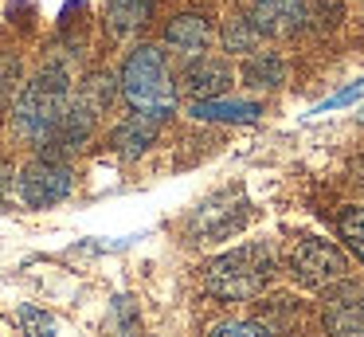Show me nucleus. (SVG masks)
Returning a JSON list of instances; mask_svg holds the SVG:
<instances>
[{"label":"nucleus","instance_id":"22","mask_svg":"<svg viewBox=\"0 0 364 337\" xmlns=\"http://www.w3.org/2000/svg\"><path fill=\"white\" fill-rule=\"evenodd\" d=\"M4 185H12V169H9V165H0V188H4Z\"/></svg>","mask_w":364,"mask_h":337},{"label":"nucleus","instance_id":"1","mask_svg":"<svg viewBox=\"0 0 364 337\" xmlns=\"http://www.w3.org/2000/svg\"><path fill=\"white\" fill-rule=\"evenodd\" d=\"M71 102V67L63 59H51L40 67V75L16 94V106H12V125H16L20 138L36 141V145H51L59 122H63V110Z\"/></svg>","mask_w":364,"mask_h":337},{"label":"nucleus","instance_id":"5","mask_svg":"<svg viewBox=\"0 0 364 337\" xmlns=\"http://www.w3.org/2000/svg\"><path fill=\"white\" fill-rule=\"evenodd\" d=\"M345 271H348V259L333 239H317V235L314 239H301L298 247H294V255H290V274L309 290H321V286H329V282H341Z\"/></svg>","mask_w":364,"mask_h":337},{"label":"nucleus","instance_id":"20","mask_svg":"<svg viewBox=\"0 0 364 337\" xmlns=\"http://www.w3.org/2000/svg\"><path fill=\"white\" fill-rule=\"evenodd\" d=\"M212 337H270V329L259 321H223L212 329Z\"/></svg>","mask_w":364,"mask_h":337},{"label":"nucleus","instance_id":"8","mask_svg":"<svg viewBox=\"0 0 364 337\" xmlns=\"http://www.w3.org/2000/svg\"><path fill=\"white\" fill-rule=\"evenodd\" d=\"M165 47L176 55H184V59L208 55V47H212V24H208V16H200V12L173 16V20L165 24Z\"/></svg>","mask_w":364,"mask_h":337},{"label":"nucleus","instance_id":"10","mask_svg":"<svg viewBox=\"0 0 364 337\" xmlns=\"http://www.w3.org/2000/svg\"><path fill=\"white\" fill-rule=\"evenodd\" d=\"M251 20L262 36H290L309 20V8L306 0H255Z\"/></svg>","mask_w":364,"mask_h":337},{"label":"nucleus","instance_id":"21","mask_svg":"<svg viewBox=\"0 0 364 337\" xmlns=\"http://www.w3.org/2000/svg\"><path fill=\"white\" fill-rule=\"evenodd\" d=\"M360 94H364V78H360V83H353V86H345V90H337L333 98H325L321 106H317V114H325V110H337V106H348V102L360 98Z\"/></svg>","mask_w":364,"mask_h":337},{"label":"nucleus","instance_id":"15","mask_svg":"<svg viewBox=\"0 0 364 337\" xmlns=\"http://www.w3.org/2000/svg\"><path fill=\"white\" fill-rule=\"evenodd\" d=\"M75 94H79L90 110L106 114V110H110V102H114V94H122V78H114L110 71H90V75L79 83V90H75Z\"/></svg>","mask_w":364,"mask_h":337},{"label":"nucleus","instance_id":"16","mask_svg":"<svg viewBox=\"0 0 364 337\" xmlns=\"http://www.w3.org/2000/svg\"><path fill=\"white\" fill-rule=\"evenodd\" d=\"M259 39H262V31L255 28L251 16H228L223 20V47L231 55H251L259 47Z\"/></svg>","mask_w":364,"mask_h":337},{"label":"nucleus","instance_id":"3","mask_svg":"<svg viewBox=\"0 0 364 337\" xmlns=\"http://www.w3.org/2000/svg\"><path fill=\"white\" fill-rule=\"evenodd\" d=\"M122 98L129 102V110H141V114H153L165 122L176 110V86L173 75H168L165 51L153 43H141L126 55L122 63Z\"/></svg>","mask_w":364,"mask_h":337},{"label":"nucleus","instance_id":"14","mask_svg":"<svg viewBox=\"0 0 364 337\" xmlns=\"http://www.w3.org/2000/svg\"><path fill=\"white\" fill-rule=\"evenodd\" d=\"M286 75L282 59H278L274 51H251L243 63V83L255 86V90H270V86H278Z\"/></svg>","mask_w":364,"mask_h":337},{"label":"nucleus","instance_id":"18","mask_svg":"<svg viewBox=\"0 0 364 337\" xmlns=\"http://www.w3.org/2000/svg\"><path fill=\"white\" fill-rule=\"evenodd\" d=\"M16 321L24 326L28 337H51V333H55V321H51L43 310H36V306H20V310H16Z\"/></svg>","mask_w":364,"mask_h":337},{"label":"nucleus","instance_id":"23","mask_svg":"<svg viewBox=\"0 0 364 337\" xmlns=\"http://www.w3.org/2000/svg\"><path fill=\"white\" fill-rule=\"evenodd\" d=\"M356 180H360V185H364V161L356 165Z\"/></svg>","mask_w":364,"mask_h":337},{"label":"nucleus","instance_id":"13","mask_svg":"<svg viewBox=\"0 0 364 337\" xmlns=\"http://www.w3.org/2000/svg\"><path fill=\"white\" fill-rule=\"evenodd\" d=\"M259 102H228V98H196L188 106V118L196 122H259Z\"/></svg>","mask_w":364,"mask_h":337},{"label":"nucleus","instance_id":"2","mask_svg":"<svg viewBox=\"0 0 364 337\" xmlns=\"http://www.w3.org/2000/svg\"><path fill=\"white\" fill-rule=\"evenodd\" d=\"M270 279H274V251H270V243H243V247L212 259L204 271L208 294L223 298V302L259 298L270 286Z\"/></svg>","mask_w":364,"mask_h":337},{"label":"nucleus","instance_id":"19","mask_svg":"<svg viewBox=\"0 0 364 337\" xmlns=\"http://www.w3.org/2000/svg\"><path fill=\"white\" fill-rule=\"evenodd\" d=\"M16 86H20V63L12 55H0V110L16 98Z\"/></svg>","mask_w":364,"mask_h":337},{"label":"nucleus","instance_id":"17","mask_svg":"<svg viewBox=\"0 0 364 337\" xmlns=\"http://www.w3.org/2000/svg\"><path fill=\"white\" fill-rule=\"evenodd\" d=\"M337 232H341V239H345V247L364 263V208H345L341 212Z\"/></svg>","mask_w":364,"mask_h":337},{"label":"nucleus","instance_id":"12","mask_svg":"<svg viewBox=\"0 0 364 337\" xmlns=\"http://www.w3.org/2000/svg\"><path fill=\"white\" fill-rule=\"evenodd\" d=\"M153 0H110L106 4V28L114 39H129L149 24Z\"/></svg>","mask_w":364,"mask_h":337},{"label":"nucleus","instance_id":"7","mask_svg":"<svg viewBox=\"0 0 364 337\" xmlns=\"http://www.w3.org/2000/svg\"><path fill=\"white\" fill-rule=\"evenodd\" d=\"M325 329L329 337H364V286L345 282L325 302Z\"/></svg>","mask_w":364,"mask_h":337},{"label":"nucleus","instance_id":"4","mask_svg":"<svg viewBox=\"0 0 364 337\" xmlns=\"http://www.w3.org/2000/svg\"><path fill=\"white\" fill-rule=\"evenodd\" d=\"M75 188V172L71 165L55 161V157H36L24 172L16 177V196L28 208H51V204L67 200Z\"/></svg>","mask_w":364,"mask_h":337},{"label":"nucleus","instance_id":"11","mask_svg":"<svg viewBox=\"0 0 364 337\" xmlns=\"http://www.w3.org/2000/svg\"><path fill=\"white\" fill-rule=\"evenodd\" d=\"M157 130H161V118L134 110L129 118H122V122L114 125L110 145H114V153H118V157H126V161H137V157H141L145 149L153 145V141H157Z\"/></svg>","mask_w":364,"mask_h":337},{"label":"nucleus","instance_id":"9","mask_svg":"<svg viewBox=\"0 0 364 337\" xmlns=\"http://www.w3.org/2000/svg\"><path fill=\"white\" fill-rule=\"evenodd\" d=\"M228 86H231V67L223 59H215V55L192 59L188 67H184V75H181V90L188 94L192 102L196 98H220Z\"/></svg>","mask_w":364,"mask_h":337},{"label":"nucleus","instance_id":"6","mask_svg":"<svg viewBox=\"0 0 364 337\" xmlns=\"http://www.w3.org/2000/svg\"><path fill=\"white\" fill-rule=\"evenodd\" d=\"M243 224H247L243 196L220 192V196H212V200H204L196 208V216H192V235H200V239H228V235H235Z\"/></svg>","mask_w":364,"mask_h":337}]
</instances>
